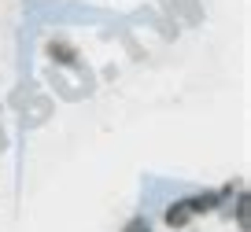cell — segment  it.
<instances>
[{
    "label": "cell",
    "mask_w": 251,
    "mask_h": 232,
    "mask_svg": "<svg viewBox=\"0 0 251 232\" xmlns=\"http://www.w3.org/2000/svg\"><path fill=\"white\" fill-rule=\"evenodd\" d=\"M233 192V188H214V192H200V195H185V199H177V203H170L166 207V214H163V221L170 225V229H185L192 217H200V214H211V210H218L222 207V199Z\"/></svg>",
    "instance_id": "obj_1"
},
{
    "label": "cell",
    "mask_w": 251,
    "mask_h": 232,
    "mask_svg": "<svg viewBox=\"0 0 251 232\" xmlns=\"http://www.w3.org/2000/svg\"><path fill=\"white\" fill-rule=\"evenodd\" d=\"M236 221H240V232H248V192H240L236 199Z\"/></svg>",
    "instance_id": "obj_2"
},
{
    "label": "cell",
    "mask_w": 251,
    "mask_h": 232,
    "mask_svg": "<svg viewBox=\"0 0 251 232\" xmlns=\"http://www.w3.org/2000/svg\"><path fill=\"white\" fill-rule=\"evenodd\" d=\"M122 232H151V225H148V221H144V217H133V221L126 225V229H122Z\"/></svg>",
    "instance_id": "obj_3"
}]
</instances>
